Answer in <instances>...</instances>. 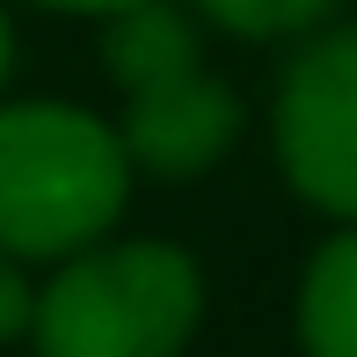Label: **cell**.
Returning a JSON list of instances; mask_svg holds the SVG:
<instances>
[{"mask_svg":"<svg viewBox=\"0 0 357 357\" xmlns=\"http://www.w3.org/2000/svg\"><path fill=\"white\" fill-rule=\"evenodd\" d=\"M132 197V153L95 109L8 102L0 109V255H80Z\"/></svg>","mask_w":357,"mask_h":357,"instance_id":"cell-1","label":"cell"},{"mask_svg":"<svg viewBox=\"0 0 357 357\" xmlns=\"http://www.w3.org/2000/svg\"><path fill=\"white\" fill-rule=\"evenodd\" d=\"M204 278L175 241H95L37 291V357H175L197 335Z\"/></svg>","mask_w":357,"mask_h":357,"instance_id":"cell-2","label":"cell"},{"mask_svg":"<svg viewBox=\"0 0 357 357\" xmlns=\"http://www.w3.org/2000/svg\"><path fill=\"white\" fill-rule=\"evenodd\" d=\"M102 66L124 88V153L146 175H204L226 146L241 139V102L226 80L204 73L197 29H190L183 8L168 0H139V8L109 15L102 37Z\"/></svg>","mask_w":357,"mask_h":357,"instance_id":"cell-3","label":"cell"},{"mask_svg":"<svg viewBox=\"0 0 357 357\" xmlns=\"http://www.w3.org/2000/svg\"><path fill=\"white\" fill-rule=\"evenodd\" d=\"M278 160L306 204L357 226V29L314 37L284 66Z\"/></svg>","mask_w":357,"mask_h":357,"instance_id":"cell-4","label":"cell"},{"mask_svg":"<svg viewBox=\"0 0 357 357\" xmlns=\"http://www.w3.org/2000/svg\"><path fill=\"white\" fill-rule=\"evenodd\" d=\"M299 343H306V357H357V226L335 234L328 248L306 263Z\"/></svg>","mask_w":357,"mask_h":357,"instance_id":"cell-5","label":"cell"},{"mask_svg":"<svg viewBox=\"0 0 357 357\" xmlns=\"http://www.w3.org/2000/svg\"><path fill=\"white\" fill-rule=\"evenodd\" d=\"M335 0H197L204 22L234 29V37H299L328 15Z\"/></svg>","mask_w":357,"mask_h":357,"instance_id":"cell-6","label":"cell"},{"mask_svg":"<svg viewBox=\"0 0 357 357\" xmlns=\"http://www.w3.org/2000/svg\"><path fill=\"white\" fill-rule=\"evenodd\" d=\"M29 314H37V291H29L15 255H0V343H15V335L29 328Z\"/></svg>","mask_w":357,"mask_h":357,"instance_id":"cell-7","label":"cell"},{"mask_svg":"<svg viewBox=\"0 0 357 357\" xmlns=\"http://www.w3.org/2000/svg\"><path fill=\"white\" fill-rule=\"evenodd\" d=\"M37 8H59V15H124V8H139V0H37Z\"/></svg>","mask_w":357,"mask_h":357,"instance_id":"cell-8","label":"cell"},{"mask_svg":"<svg viewBox=\"0 0 357 357\" xmlns=\"http://www.w3.org/2000/svg\"><path fill=\"white\" fill-rule=\"evenodd\" d=\"M8 66H15V37H8V15H0V80H8Z\"/></svg>","mask_w":357,"mask_h":357,"instance_id":"cell-9","label":"cell"}]
</instances>
